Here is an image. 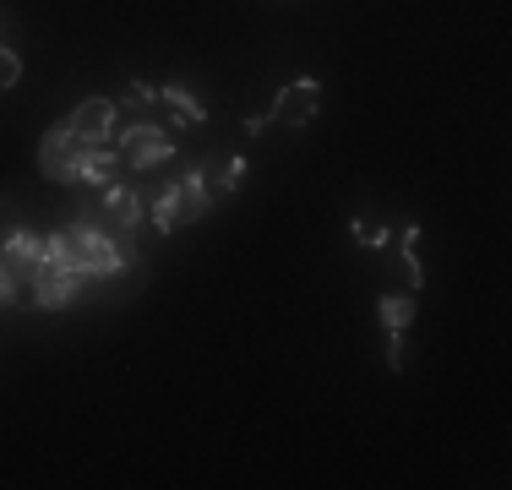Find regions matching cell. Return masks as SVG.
Wrapping results in <instances>:
<instances>
[{"mask_svg":"<svg viewBox=\"0 0 512 490\" xmlns=\"http://www.w3.org/2000/svg\"><path fill=\"white\" fill-rule=\"evenodd\" d=\"M197 175H202V186L213 191V202H224V196H235L240 191V180H246V158L240 153H207L202 164H197Z\"/></svg>","mask_w":512,"mask_h":490,"instance_id":"cell-9","label":"cell"},{"mask_svg":"<svg viewBox=\"0 0 512 490\" xmlns=\"http://www.w3.org/2000/svg\"><path fill=\"white\" fill-rule=\"evenodd\" d=\"M398 262H404V278H409L414 289H420V284H425V267H420V256H398Z\"/></svg>","mask_w":512,"mask_h":490,"instance_id":"cell-21","label":"cell"},{"mask_svg":"<svg viewBox=\"0 0 512 490\" xmlns=\"http://www.w3.org/2000/svg\"><path fill=\"white\" fill-rule=\"evenodd\" d=\"M142 202H148V224L158 235H175V229H186V218H180V186L175 180H153L148 191H142Z\"/></svg>","mask_w":512,"mask_h":490,"instance_id":"cell-10","label":"cell"},{"mask_svg":"<svg viewBox=\"0 0 512 490\" xmlns=\"http://www.w3.org/2000/svg\"><path fill=\"white\" fill-rule=\"evenodd\" d=\"M82 289H88V278H82L77 267H60V262H44V273L28 284L33 305H44V311H66Z\"/></svg>","mask_w":512,"mask_h":490,"instance_id":"cell-4","label":"cell"},{"mask_svg":"<svg viewBox=\"0 0 512 490\" xmlns=\"http://www.w3.org/2000/svg\"><path fill=\"white\" fill-rule=\"evenodd\" d=\"M376 316H382L387 333H404L414 322V294H382V300H376Z\"/></svg>","mask_w":512,"mask_h":490,"instance_id":"cell-13","label":"cell"},{"mask_svg":"<svg viewBox=\"0 0 512 490\" xmlns=\"http://www.w3.org/2000/svg\"><path fill=\"white\" fill-rule=\"evenodd\" d=\"M115 175H126V164H120L115 142H104V147H82V158H77V186L104 191V186H115Z\"/></svg>","mask_w":512,"mask_h":490,"instance_id":"cell-8","label":"cell"},{"mask_svg":"<svg viewBox=\"0 0 512 490\" xmlns=\"http://www.w3.org/2000/svg\"><path fill=\"white\" fill-rule=\"evenodd\" d=\"M0 262H6V273L17 278L22 289L33 284V278L44 273V262H50V235H39V229L22 224L17 235H11L6 245H0Z\"/></svg>","mask_w":512,"mask_h":490,"instance_id":"cell-2","label":"cell"},{"mask_svg":"<svg viewBox=\"0 0 512 490\" xmlns=\"http://www.w3.org/2000/svg\"><path fill=\"white\" fill-rule=\"evenodd\" d=\"M17 82H22V55L11 44H0V93L17 88Z\"/></svg>","mask_w":512,"mask_h":490,"instance_id":"cell-15","label":"cell"},{"mask_svg":"<svg viewBox=\"0 0 512 490\" xmlns=\"http://www.w3.org/2000/svg\"><path fill=\"white\" fill-rule=\"evenodd\" d=\"M131 104H137V109H153V104H164V98H158L153 82H131V88H126V109H131Z\"/></svg>","mask_w":512,"mask_h":490,"instance_id":"cell-16","label":"cell"},{"mask_svg":"<svg viewBox=\"0 0 512 490\" xmlns=\"http://www.w3.org/2000/svg\"><path fill=\"white\" fill-rule=\"evenodd\" d=\"M99 207H104L109 224L126 229V235H137V229L148 224V202H142V191L131 186V180H115V186H104V191H99Z\"/></svg>","mask_w":512,"mask_h":490,"instance_id":"cell-7","label":"cell"},{"mask_svg":"<svg viewBox=\"0 0 512 490\" xmlns=\"http://www.w3.org/2000/svg\"><path fill=\"white\" fill-rule=\"evenodd\" d=\"M115 115L120 109L109 104V98H88V104H77L66 115V126L82 147H104V142H115Z\"/></svg>","mask_w":512,"mask_h":490,"instance_id":"cell-5","label":"cell"},{"mask_svg":"<svg viewBox=\"0 0 512 490\" xmlns=\"http://www.w3.org/2000/svg\"><path fill=\"white\" fill-rule=\"evenodd\" d=\"M349 235H355L360 245H371V251H376V245H387V240H393V229H387V224H376V218H349Z\"/></svg>","mask_w":512,"mask_h":490,"instance_id":"cell-14","label":"cell"},{"mask_svg":"<svg viewBox=\"0 0 512 490\" xmlns=\"http://www.w3.org/2000/svg\"><path fill=\"white\" fill-rule=\"evenodd\" d=\"M175 186H180V218H186V224H197V218H207V213H213V207H218V202H213V191L202 186L197 164H191L186 175L175 180Z\"/></svg>","mask_w":512,"mask_h":490,"instance_id":"cell-11","label":"cell"},{"mask_svg":"<svg viewBox=\"0 0 512 490\" xmlns=\"http://www.w3.org/2000/svg\"><path fill=\"white\" fill-rule=\"evenodd\" d=\"M17 289H22V284H17V278H11V273H6V262H0V311H6L11 300H17Z\"/></svg>","mask_w":512,"mask_h":490,"instance_id":"cell-19","label":"cell"},{"mask_svg":"<svg viewBox=\"0 0 512 490\" xmlns=\"http://www.w3.org/2000/svg\"><path fill=\"white\" fill-rule=\"evenodd\" d=\"M404 333H387V365H393V371H404Z\"/></svg>","mask_w":512,"mask_h":490,"instance_id":"cell-18","label":"cell"},{"mask_svg":"<svg viewBox=\"0 0 512 490\" xmlns=\"http://www.w3.org/2000/svg\"><path fill=\"white\" fill-rule=\"evenodd\" d=\"M398 251H404V256H420V224H404V235H398Z\"/></svg>","mask_w":512,"mask_h":490,"instance_id":"cell-20","label":"cell"},{"mask_svg":"<svg viewBox=\"0 0 512 490\" xmlns=\"http://www.w3.org/2000/svg\"><path fill=\"white\" fill-rule=\"evenodd\" d=\"M158 98L175 109L180 126H202V120H207V104L197 98V88H186V82H169V88H158Z\"/></svg>","mask_w":512,"mask_h":490,"instance_id":"cell-12","label":"cell"},{"mask_svg":"<svg viewBox=\"0 0 512 490\" xmlns=\"http://www.w3.org/2000/svg\"><path fill=\"white\" fill-rule=\"evenodd\" d=\"M77 158H82V142L71 137L66 120L44 131V142H39V169H44L50 180H60V186H77Z\"/></svg>","mask_w":512,"mask_h":490,"instance_id":"cell-3","label":"cell"},{"mask_svg":"<svg viewBox=\"0 0 512 490\" xmlns=\"http://www.w3.org/2000/svg\"><path fill=\"white\" fill-rule=\"evenodd\" d=\"M17 229H22V213H17L11 202H0V245H6L11 235H17Z\"/></svg>","mask_w":512,"mask_h":490,"instance_id":"cell-17","label":"cell"},{"mask_svg":"<svg viewBox=\"0 0 512 490\" xmlns=\"http://www.w3.org/2000/svg\"><path fill=\"white\" fill-rule=\"evenodd\" d=\"M115 153L131 175H148V169L175 158V137L164 126H153V120H131V126H115Z\"/></svg>","mask_w":512,"mask_h":490,"instance_id":"cell-1","label":"cell"},{"mask_svg":"<svg viewBox=\"0 0 512 490\" xmlns=\"http://www.w3.org/2000/svg\"><path fill=\"white\" fill-rule=\"evenodd\" d=\"M316 104H322V82H316V77H300V82H289V88L278 93V104H273V115H267V120L306 131L311 115H316Z\"/></svg>","mask_w":512,"mask_h":490,"instance_id":"cell-6","label":"cell"}]
</instances>
